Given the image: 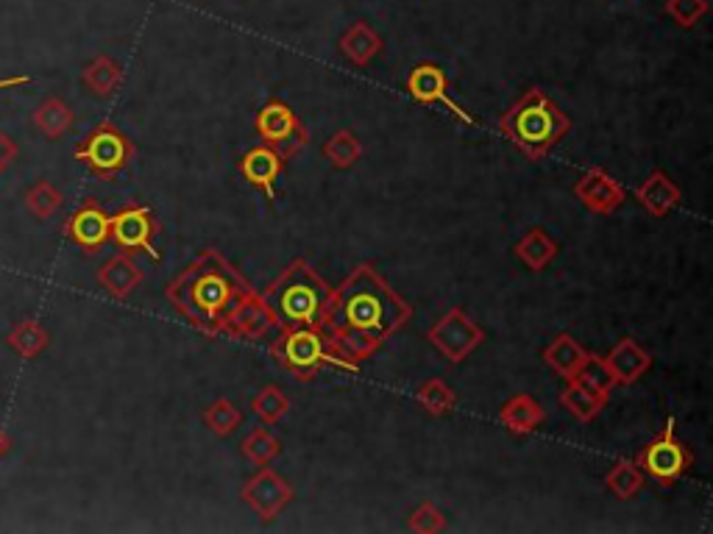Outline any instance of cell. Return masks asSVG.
I'll return each instance as SVG.
<instances>
[{"mask_svg":"<svg viewBox=\"0 0 713 534\" xmlns=\"http://www.w3.org/2000/svg\"><path fill=\"white\" fill-rule=\"evenodd\" d=\"M323 156L334 170H349L363 159V143L351 129H338L332 137L323 143Z\"/></svg>","mask_w":713,"mask_h":534,"instance_id":"29","label":"cell"},{"mask_svg":"<svg viewBox=\"0 0 713 534\" xmlns=\"http://www.w3.org/2000/svg\"><path fill=\"white\" fill-rule=\"evenodd\" d=\"M513 251H516V256L529 267V270L541 274L544 267H549L555 259H558L560 243L549 237L541 226H533L524 232V237L518 240Z\"/></svg>","mask_w":713,"mask_h":534,"instance_id":"24","label":"cell"},{"mask_svg":"<svg viewBox=\"0 0 713 534\" xmlns=\"http://www.w3.org/2000/svg\"><path fill=\"white\" fill-rule=\"evenodd\" d=\"M574 196L594 214H613L627 201V190H624L622 181L602 167H589L583 176L577 178Z\"/></svg>","mask_w":713,"mask_h":534,"instance_id":"13","label":"cell"},{"mask_svg":"<svg viewBox=\"0 0 713 534\" xmlns=\"http://www.w3.org/2000/svg\"><path fill=\"white\" fill-rule=\"evenodd\" d=\"M338 48L354 67H369L376 59V54L385 48V42L365 20H356L340 34Z\"/></svg>","mask_w":713,"mask_h":534,"instance_id":"23","label":"cell"},{"mask_svg":"<svg viewBox=\"0 0 713 534\" xmlns=\"http://www.w3.org/2000/svg\"><path fill=\"white\" fill-rule=\"evenodd\" d=\"M544 363L552 374H558L560 379H574L583 374V368L589 365L591 351H585L583 345L577 343L569 332H560L552 343L544 348Z\"/></svg>","mask_w":713,"mask_h":534,"instance_id":"22","label":"cell"},{"mask_svg":"<svg viewBox=\"0 0 713 534\" xmlns=\"http://www.w3.org/2000/svg\"><path fill=\"white\" fill-rule=\"evenodd\" d=\"M134 143L125 137V131L103 120L89 131L84 143L76 145V159L98 178H114L134 159Z\"/></svg>","mask_w":713,"mask_h":534,"instance_id":"6","label":"cell"},{"mask_svg":"<svg viewBox=\"0 0 713 534\" xmlns=\"http://www.w3.org/2000/svg\"><path fill=\"white\" fill-rule=\"evenodd\" d=\"M254 287L240 276L238 267L218 251L207 248L173 276L165 287V298L178 315L198 332L218 337L223 334L229 315Z\"/></svg>","mask_w":713,"mask_h":534,"instance_id":"2","label":"cell"},{"mask_svg":"<svg viewBox=\"0 0 713 534\" xmlns=\"http://www.w3.org/2000/svg\"><path fill=\"white\" fill-rule=\"evenodd\" d=\"M636 201L641 203L652 218H666V214H672L674 209L680 207L683 190H680L678 181H674L669 173L652 170L644 178L641 185L636 187Z\"/></svg>","mask_w":713,"mask_h":534,"instance_id":"19","label":"cell"},{"mask_svg":"<svg viewBox=\"0 0 713 534\" xmlns=\"http://www.w3.org/2000/svg\"><path fill=\"white\" fill-rule=\"evenodd\" d=\"M644 479H647V476H644V470L638 468L633 459H618L605 474V487L613 493V499L633 501L641 493Z\"/></svg>","mask_w":713,"mask_h":534,"instance_id":"28","label":"cell"},{"mask_svg":"<svg viewBox=\"0 0 713 534\" xmlns=\"http://www.w3.org/2000/svg\"><path fill=\"white\" fill-rule=\"evenodd\" d=\"M405 89L413 101L424 103V107H443L446 112L463 125H476L474 114L460 107L458 101H452V96H449V76H446V70L440 65L424 62V65L413 67L405 78Z\"/></svg>","mask_w":713,"mask_h":534,"instance_id":"10","label":"cell"},{"mask_svg":"<svg viewBox=\"0 0 713 534\" xmlns=\"http://www.w3.org/2000/svg\"><path fill=\"white\" fill-rule=\"evenodd\" d=\"M251 412H254L262 423L274 426V423H279L282 418L290 412V398L285 396V390H282V387L267 385V387H262L254 398H251Z\"/></svg>","mask_w":713,"mask_h":534,"instance_id":"32","label":"cell"},{"mask_svg":"<svg viewBox=\"0 0 713 534\" xmlns=\"http://www.w3.org/2000/svg\"><path fill=\"white\" fill-rule=\"evenodd\" d=\"M602 365H605L613 387H627L636 385L652 368V354L647 348H641L636 337H622L602 356Z\"/></svg>","mask_w":713,"mask_h":534,"instance_id":"17","label":"cell"},{"mask_svg":"<svg viewBox=\"0 0 713 534\" xmlns=\"http://www.w3.org/2000/svg\"><path fill=\"white\" fill-rule=\"evenodd\" d=\"M666 18H672L680 29H694L707 14V0H666Z\"/></svg>","mask_w":713,"mask_h":534,"instance_id":"36","label":"cell"},{"mask_svg":"<svg viewBox=\"0 0 713 534\" xmlns=\"http://www.w3.org/2000/svg\"><path fill=\"white\" fill-rule=\"evenodd\" d=\"M260 296L265 298L267 307L274 309L279 329L312 326V323H321L323 307H327L329 298V285L312 270L309 262L296 259Z\"/></svg>","mask_w":713,"mask_h":534,"instance_id":"5","label":"cell"},{"mask_svg":"<svg viewBox=\"0 0 713 534\" xmlns=\"http://www.w3.org/2000/svg\"><path fill=\"white\" fill-rule=\"evenodd\" d=\"M154 212L143 203H134V207H125L118 214H112L109 240H114V245L125 254H145L151 262H160V251L154 248Z\"/></svg>","mask_w":713,"mask_h":534,"instance_id":"11","label":"cell"},{"mask_svg":"<svg viewBox=\"0 0 713 534\" xmlns=\"http://www.w3.org/2000/svg\"><path fill=\"white\" fill-rule=\"evenodd\" d=\"M18 143H14L12 137H9L7 131H0V173L7 170L9 165H12L14 159H18Z\"/></svg>","mask_w":713,"mask_h":534,"instance_id":"37","label":"cell"},{"mask_svg":"<svg viewBox=\"0 0 713 534\" xmlns=\"http://www.w3.org/2000/svg\"><path fill=\"white\" fill-rule=\"evenodd\" d=\"M240 454H243L251 465H256V468H265V465H271L282 454V440L276 437L274 432L256 426L240 440Z\"/></svg>","mask_w":713,"mask_h":534,"instance_id":"30","label":"cell"},{"mask_svg":"<svg viewBox=\"0 0 713 534\" xmlns=\"http://www.w3.org/2000/svg\"><path fill=\"white\" fill-rule=\"evenodd\" d=\"M607 401H611V392L602 390V387H594L591 381L580 379V376L566 379L563 392H560V404H563V410L580 423L594 421V418L605 410Z\"/></svg>","mask_w":713,"mask_h":534,"instance_id":"20","label":"cell"},{"mask_svg":"<svg viewBox=\"0 0 713 534\" xmlns=\"http://www.w3.org/2000/svg\"><path fill=\"white\" fill-rule=\"evenodd\" d=\"M81 84L96 98H112L123 87V67L112 56H96L81 70Z\"/></svg>","mask_w":713,"mask_h":534,"instance_id":"26","label":"cell"},{"mask_svg":"<svg viewBox=\"0 0 713 534\" xmlns=\"http://www.w3.org/2000/svg\"><path fill=\"white\" fill-rule=\"evenodd\" d=\"M407 529L418 534H438L446 529V512L435 507L432 501H424L407 515Z\"/></svg>","mask_w":713,"mask_h":534,"instance_id":"35","label":"cell"},{"mask_svg":"<svg viewBox=\"0 0 713 534\" xmlns=\"http://www.w3.org/2000/svg\"><path fill=\"white\" fill-rule=\"evenodd\" d=\"M413 321V307L398 296L371 262L356 265L338 290H329L321 326L340 348L363 363Z\"/></svg>","mask_w":713,"mask_h":534,"instance_id":"1","label":"cell"},{"mask_svg":"<svg viewBox=\"0 0 713 534\" xmlns=\"http://www.w3.org/2000/svg\"><path fill=\"white\" fill-rule=\"evenodd\" d=\"M271 354L279 363L282 370L296 376L298 381H312L323 374V370H356L360 363H354L338 340L321 326H293L279 329V337L271 343Z\"/></svg>","mask_w":713,"mask_h":534,"instance_id":"4","label":"cell"},{"mask_svg":"<svg viewBox=\"0 0 713 534\" xmlns=\"http://www.w3.org/2000/svg\"><path fill=\"white\" fill-rule=\"evenodd\" d=\"M145 281V270L134 262V256L120 251V254L109 256L107 262L98 270V285L107 292L109 298H118V301H125L129 296L140 290V285Z\"/></svg>","mask_w":713,"mask_h":534,"instance_id":"18","label":"cell"},{"mask_svg":"<svg viewBox=\"0 0 713 534\" xmlns=\"http://www.w3.org/2000/svg\"><path fill=\"white\" fill-rule=\"evenodd\" d=\"M271 329H279L274 309L267 307L260 292H251L234 307L227 326H223V334L232 340H262L267 337Z\"/></svg>","mask_w":713,"mask_h":534,"instance_id":"16","label":"cell"},{"mask_svg":"<svg viewBox=\"0 0 713 534\" xmlns=\"http://www.w3.org/2000/svg\"><path fill=\"white\" fill-rule=\"evenodd\" d=\"M51 334L40 321H20L12 332L7 334V345L20 356V359H36L42 351L48 348Z\"/></svg>","mask_w":713,"mask_h":534,"instance_id":"27","label":"cell"},{"mask_svg":"<svg viewBox=\"0 0 713 534\" xmlns=\"http://www.w3.org/2000/svg\"><path fill=\"white\" fill-rule=\"evenodd\" d=\"M76 123V114L62 98H45L40 107L31 112V125L40 131L45 140H62Z\"/></svg>","mask_w":713,"mask_h":534,"instance_id":"25","label":"cell"},{"mask_svg":"<svg viewBox=\"0 0 713 534\" xmlns=\"http://www.w3.org/2000/svg\"><path fill=\"white\" fill-rule=\"evenodd\" d=\"M62 203H65V196H62L59 187H54L51 181H40V185H34L25 192V207H29V212L34 214L36 220H51L59 212Z\"/></svg>","mask_w":713,"mask_h":534,"instance_id":"34","label":"cell"},{"mask_svg":"<svg viewBox=\"0 0 713 534\" xmlns=\"http://www.w3.org/2000/svg\"><path fill=\"white\" fill-rule=\"evenodd\" d=\"M285 165L287 162L282 159L274 145L262 143L240 156V176L245 178V185L262 192L267 201H276V185H279L282 173H285Z\"/></svg>","mask_w":713,"mask_h":534,"instance_id":"15","label":"cell"},{"mask_svg":"<svg viewBox=\"0 0 713 534\" xmlns=\"http://www.w3.org/2000/svg\"><path fill=\"white\" fill-rule=\"evenodd\" d=\"M691 463V448L678 437L674 432V421H669L663 426V432L658 437L649 440L638 452L636 465L644 470V476H649L652 481H658L660 487H672L689 474Z\"/></svg>","mask_w":713,"mask_h":534,"instance_id":"7","label":"cell"},{"mask_svg":"<svg viewBox=\"0 0 713 534\" xmlns=\"http://www.w3.org/2000/svg\"><path fill=\"white\" fill-rule=\"evenodd\" d=\"M240 499L260 515V521L267 523L279 518L293 504L296 490H293V485L285 476L271 470V465H265V468H260L245 481L243 490H240Z\"/></svg>","mask_w":713,"mask_h":534,"instance_id":"12","label":"cell"},{"mask_svg":"<svg viewBox=\"0 0 713 534\" xmlns=\"http://www.w3.org/2000/svg\"><path fill=\"white\" fill-rule=\"evenodd\" d=\"M254 131L262 143L274 145L285 162H290L309 143L307 129H304L298 114L285 101H267L256 112Z\"/></svg>","mask_w":713,"mask_h":534,"instance_id":"9","label":"cell"},{"mask_svg":"<svg viewBox=\"0 0 713 534\" xmlns=\"http://www.w3.org/2000/svg\"><path fill=\"white\" fill-rule=\"evenodd\" d=\"M9 448H12V443H9V437H7V434H3V429H0V459L7 457Z\"/></svg>","mask_w":713,"mask_h":534,"instance_id":"39","label":"cell"},{"mask_svg":"<svg viewBox=\"0 0 713 534\" xmlns=\"http://www.w3.org/2000/svg\"><path fill=\"white\" fill-rule=\"evenodd\" d=\"M427 340L440 356H446L452 365H460L485 343V332L463 307H452L429 326Z\"/></svg>","mask_w":713,"mask_h":534,"instance_id":"8","label":"cell"},{"mask_svg":"<svg viewBox=\"0 0 713 534\" xmlns=\"http://www.w3.org/2000/svg\"><path fill=\"white\" fill-rule=\"evenodd\" d=\"M31 78L29 76H14V78H0V89H14V87H23V84H29Z\"/></svg>","mask_w":713,"mask_h":534,"instance_id":"38","label":"cell"},{"mask_svg":"<svg viewBox=\"0 0 713 534\" xmlns=\"http://www.w3.org/2000/svg\"><path fill=\"white\" fill-rule=\"evenodd\" d=\"M109 229H112V214L89 198L67 218L65 237L87 254H96L109 243Z\"/></svg>","mask_w":713,"mask_h":534,"instance_id":"14","label":"cell"},{"mask_svg":"<svg viewBox=\"0 0 713 534\" xmlns=\"http://www.w3.org/2000/svg\"><path fill=\"white\" fill-rule=\"evenodd\" d=\"M201 421L215 437H229V434L238 432L240 423H243V412H240L229 398H218V401H212V404L201 412Z\"/></svg>","mask_w":713,"mask_h":534,"instance_id":"33","label":"cell"},{"mask_svg":"<svg viewBox=\"0 0 713 534\" xmlns=\"http://www.w3.org/2000/svg\"><path fill=\"white\" fill-rule=\"evenodd\" d=\"M500 131L527 159L541 162L571 131V120L544 89H527L500 118Z\"/></svg>","mask_w":713,"mask_h":534,"instance_id":"3","label":"cell"},{"mask_svg":"<svg viewBox=\"0 0 713 534\" xmlns=\"http://www.w3.org/2000/svg\"><path fill=\"white\" fill-rule=\"evenodd\" d=\"M500 421L507 432L518 434V437H527V434L538 432L547 421V410L538 398L527 396V392H518V396L507 398L500 410Z\"/></svg>","mask_w":713,"mask_h":534,"instance_id":"21","label":"cell"},{"mask_svg":"<svg viewBox=\"0 0 713 534\" xmlns=\"http://www.w3.org/2000/svg\"><path fill=\"white\" fill-rule=\"evenodd\" d=\"M418 404L432 418H443L458 407V392L446 385L443 379H427L418 387Z\"/></svg>","mask_w":713,"mask_h":534,"instance_id":"31","label":"cell"}]
</instances>
